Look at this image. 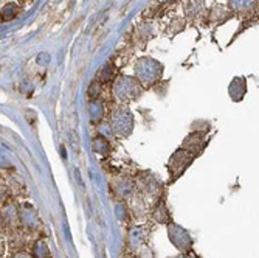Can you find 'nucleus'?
Segmentation results:
<instances>
[{
    "instance_id": "1",
    "label": "nucleus",
    "mask_w": 259,
    "mask_h": 258,
    "mask_svg": "<svg viewBox=\"0 0 259 258\" xmlns=\"http://www.w3.org/2000/svg\"><path fill=\"white\" fill-rule=\"evenodd\" d=\"M19 221L23 224V226H27L30 229L36 227L39 224V216H37V212L28 204L23 205L20 210H19Z\"/></svg>"
},
{
    "instance_id": "9",
    "label": "nucleus",
    "mask_w": 259,
    "mask_h": 258,
    "mask_svg": "<svg viewBox=\"0 0 259 258\" xmlns=\"http://www.w3.org/2000/svg\"><path fill=\"white\" fill-rule=\"evenodd\" d=\"M0 224H2V215H0Z\"/></svg>"
},
{
    "instance_id": "5",
    "label": "nucleus",
    "mask_w": 259,
    "mask_h": 258,
    "mask_svg": "<svg viewBox=\"0 0 259 258\" xmlns=\"http://www.w3.org/2000/svg\"><path fill=\"white\" fill-rule=\"evenodd\" d=\"M49 256H50L49 246H47L45 240H39V241L34 244V253H33V258H49Z\"/></svg>"
},
{
    "instance_id": "2",
    "label": "nucleus",
    "mask_w": 259,
    "mask_h": 258,
    "mask_svg": "<svg viewBox=\"0 0 259 258\" xmlns=\"http://www.w3.org/2000/svg\"><path fill=\"white\" fill-rule=\"evenodd\" d=\"M191 160H193L191 153L182 151V160H179V157H177V154H176V156L171 159V163H169V170H171V173L174 174V177H177L180 173H183L185 168L191 163Z\"/></svg>"
},
{
    "instance_id": "6",
    "label": "nucleus",
    "mask_w": 259,
    "mask_h": 258,
    "mask_svg": "<svg viewBox=\"0 0 259 258\" xmlns=\"http://www.w3.org/2000/svg\"><path fill=\"white\" fill-rule=\"evenodd\" d=\"M16 13H17L16 7H14V5H8V7L4 10V17H5V19H13V17L16 16Z\"/></svg>"
},
{
    "instance_id": "4",
    "label": "nucleus",
    "mask_w": 259,
    "mask_h": 258,
    "mask_svg": "<svg viewBox=\"0 0 259 258\" xmlns=\"http://www.w3.org/2000/svg\"><path fill=\"white\" fill-rule=\"evenodd\" d=\"M0 215H2V221H5L7 224H13L19 221V210L14 205H7L2 212H0Z\"/></svg>"
},
{
    "instance_id": "7",
    "label": "nucleus",
    "mask_w": 259,
    "mask_h": 258,
    "mask_svg": "<svg viewBox=\"0 0 259 258\" xmlns=\"http://www.w3.org/2000/svg\"><path fill=\"white\" fill-rule=\"evenodd\" d=\"M14 258H33V256L30 253H27V252H19V253L14 255Z\"/></svg>"
},
{
    "instance_id": "8",
    "label": "nucleus",
    "mask_w": 259,
    "mask_h": 258,
    "mask_svg": "<svg viewBox=\"0 0 259 258\" xmlns=\"http://www.w3.org/2000/svg\"><path fill=\"white\" fill-rule=\"evenodd\" d=\"M4 189V180H2V177H0V190Z\"/></svg>"
},
{
    "instance_id": "3",
    "label": "nucleus",
    "mask_w": 259,
    "mask_h": 258,
    "mask_svg": "<svg viewBox=\"0 0 259 258\" xmlns=\"http://www.w3.org/2000/svg\"><path fill=\"white\" fill-rule=\"evenodd\" d=\"M169 237H171V240H172V243L179 247V249H188L191 246V240H190V237L186 235V232L185 230H182V227H177V226H171V229H169Z\"/></svg>"
}]
</instances>
